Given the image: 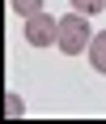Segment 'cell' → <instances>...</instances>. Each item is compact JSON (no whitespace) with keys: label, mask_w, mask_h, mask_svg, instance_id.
Listing matches in <instances>:
<instances>
[{"label":"cell","mask_w":106,"mask_h":124,"mask_svg":"<svg viewBox=\"0 0 106 124\" xmlns=\"http://www.w3.org/2000/svg\"><path fill=\"white\" fill-rule=\"evenodd\" d=\"M94 43V34H89V22H85V13L72 9L68 17H59V43L55 47L64 51V56H76V51H85Z\"/></svg>","instance_id":"cell-1"},{"label":"cell","mask_w":106,"mask_h":124,"mask_svg":"<svg viewBox=\"0 0 106 124\" xmlns=\"http://www.w3.org/2000/svg\"><path fill=\"white\" fill-rule=\"evenodd\" d=\"M25 43H34V47H51V43H59V22L51 17V13L25 17Z\"/></svg>","instance_id":"cell-2"},{"label":"cell","mask_w":106,"mask_h":124,"mask_svg":"<svg viewBox=\"0 0 106 124\" xmlns=\"http://www.w3.org/2000/svg\"><path fill=\"white\" fill-rule=\"evenodd\" d=\"M89 60H94L98 73H106V30H102V34H94V43H89Z\"/></svg>","instance_id":"cell-3"},{"label":"cell","mask_w":106,"mask_h":124,"mask_svg":"<svg viewBox=\"0 0 106 124\" xmlns=\"http://www.w3.org/2000/svg\"><path fill=\"white\" fill-rule=\"evenodd\" d=\"M9 9L21 17H34V13H47V0H9Z\"/></svg>","instance_id":"cell-4"},{"label":"cell","mask_w":106,"mask_h":124,"mask_svg":"<svg viewBox=\"0 0 106 124\" xmlns=\"http://www.w3.org/2000/svg\"><path fill=\"white\" fill-rule=\"evenodd\" d=\"M72 9L89 17V13H102V9H106V0H72Z\"/></svg>","instance_id":"cell-5"},{"label":"cell","mask_w":106,"mask_h":124,"mask_svg":"<svg viewBox=\"0 0 106 124\" xmlns=\"http://www.w3.org/2000/svg\"><path fill=\"white\" fill-rule=\"evenodd\" d=\"M4 116H13V120H17V116H25V107H21V99H17V94H4Z\"/></svg>","instance_id":"cell-6"}]
</instances>
